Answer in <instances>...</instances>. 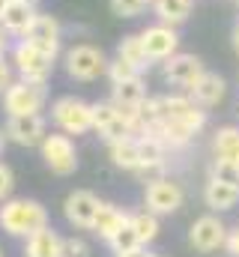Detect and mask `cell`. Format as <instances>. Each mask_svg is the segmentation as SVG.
I'll return each mask as SVG.
<instances>
[{
  "mask_svg": "<svg viewBox=\"0 0 239 257\" xmlns=\"http://www.w3.org/2000/svg\"><path fill=\"white\" fill-rule=\"evenodd\" d=\"M129 221H132L129 212H123V209L114 206V203H102V206H99V215H96V221H93V233H96L99 239L111 242Z\"/></svg>",
  "mask_w": 239,
  "mask_h": 257,
  "instance_id": "obj_18",
  "label": "cell"
},
{
  "mask_svg": "<svg viewBox=\"0 0 239 257\" xmlns=\"http://www.w3.org/2000/svg\"><path fill=\"white\" fill-rule=\"evenodd\" d=\"M66 72L75 81H96L99 75L108 72V57L96 45H87V42L72 45L66 51Z\"/></svg>",
  "mask_w": 239,
  "mask_h": 257,
  "instance_id": "obj_4",
  "label": "cell"
},
{
  "mask_svg": "<svg viewBox=\"0 0 239 257\" xmlns=\"http://www.w3.org/2000/svg\"><path fill=\"white\" fill-rule=\"evenodd\" d=\"M147 135H156L168 150H182V147H188V144H191V138H194L197 132H194V128H188L185 123H179V120H159V123L150 128Z\"/></svg>",
  "mask_w": 239,
  "mask_h": 257,
  "instance_id": "obj_20",
  "label": "cell"
},
{
  "mask_svg": "<svg viewBox=\"0 0 239 257\" xmlns=\"http://www.w3.org/2000/svg\"><path fill=\"white\" fill-rule=\"evenodd\" d=\"M141 39H144V48H147V54H150V60L153 63H165L168 57H174L179 48V33L177 27H171V24H150V27H144L141 30Z\"/></svg>",
  "mask_w": 239,
  "mask_h": 257,
  "instance_id": "obj_10",
  "label": "cell"
},
{
  "mask_svg": "<svg viewBox=\"0 0 239 257\" xmlns=\"http://www.w3.org/2000/svg\"><path fill=\"white\" fill-rule=\"evenodd\" d=\"M27 257H60L63 254V239L51 227H39L36 233L27 236V248H24Z\"/></svg>",
  "mask_w": 239,
  "mask_h": 257,
  "instance_id": "obj_22",
  "label": "cell"
},
{
  "mask_svg": "<svg viewBox=\"0 0 239 257\" xmlns=\"http://www.w3.org/2000/svg\"><path fill=\"white\" fill-rule=\"evenodd\" d=\"M203 60L197 54H188V51H177L174 57H168L162 63V78L171 84V87H179V90H191L200 78H203Z\"/></svg>",
  "mask_w": 239,
  "mask_h": 257,
  "instance_id": "obj_8",
  "label": "cell"
},
{
  "mask_svg": "<svg viewBox=\"0 0 239 257\" xmlns=\"http://www.w3.org/2000/svg\"><path fill=\"white\" fill-rule=\"evenodd\" d=\"M33 18H36L33 0H9V6H6V12H3V18H0V27H3L9 36H21V33L30 27Z\"/></svg>",
  "mask_w": 239,
  "mask_h": 257,
  "instance_id": "obj_19",
  "label": "cell"
},
{
  "mask_svg": "<svg viewBox=\"0 0 239 257\" xmlns=\"http://www.w3.org/2000/svg\"><path fill=\"white\" fill-rule=\"evenodd\" d=\"M60 257H90V245L84 239H63V254Z\"/></svg>",
  "mask_w": 239,
  "mask_h": 257,
  "instance_id": "obj_33",
  "label": "cell"
},
{
  "mask_svg": "<svg viewBox=\"0 0 239 257\" xmlns=\"http://www.w3.org/2000/svg\"><path fill=\"white\" fill-rule=\"evenodd\" d=\"M51 120L66 135H87L93 128V105L78 96H63L51 105Z\"/></svg>",
  "mask_w": 239,
  "mask_h": 257,
  "instance_id": "obj_2",
  "label": "cell"
},
{
  "mask_svg": "<svg viewBox=\"0 0 239 257\" xmlns=\"http://www.w3.org/2000/svg\"><path fill=\"white\" fill-rule=\"evenodd\" d=\"M156 111H159V120H179L188 128L200 132L206 126V111L191 99V96H156Z\"/></svg>",
  "mask_w": 239,
  "mask_h": 257,
  "instance_id": "obj_5",
  "label": "cell"
},
{
  "mask_svg": "<svg viewBox=\"0 0 239 257\" xmlns=\"http://www.w3.org/2000/svg\"><path fill=\"white\" fill-rule=\"evenodd\" d=\"M42 147V159L45 165L51 168V174L57 177H69L75 168H78V150L72 144V138L66 132H51L45 135V141L39 144Z\"/></svg>",
  "mask_w": 239,
  "mask_h": 257,
  "instance_id": "obj_7",
  "label": "cell"
},
{
  "mask_svg": "<svg viewBox=\"0 0 239 257\" xmlns=\"http://www.w3.org/2000/svg\"><path fill=\"white\" fill-rule=\"evenodd\" d=\"M105 75L111 78V84H123V81L138 78V75H141V69H138V66H132L129 60H123V57H114V60H108V72H105Z\"/></svg>",
  "mask_w": 239,
  "mask_h": 257,
  "instance_id": "obj_30",
  "label": "cell"
},
{
  "mask_svg": "<svg viewBox=\"0 0 239 257\" xmlns=\"http://www.w3.org/2000/svg\"><path fill=\"white\" fill-rule=\"evenodd\" d=\"M224 239H227V227H224L215 215H200V218L191 224V230H188V242H191V248L200 251V254H209V251L221 248Z\"/></svg>",
  "mask_w": 239,
  "mask_h": 257,
  "instance_id": "obj_11",
  "label": "cell"
},
{
  "mask_svg": "<svg viewBox=\"0 0 239 257\" xmlns=\"http://www.w3.org/2000/svg\"><path fill=\"white\" fill-rule=\"evenodd\" d=\"M12 84V69H9V63L3 60V54H0V90H6Z\"/></svg>",
  "mask_w": 239,
  "mask_h": 257,
  "instance_id": "obj_36",
  "label": "cell"
},
{
  "mask_svg": "<svg viewBox=\"0 0 239 257\" xmlns=\"http://www.w3.org/2000/svg\"><path fill=\"white\" fill-rule=\"evenodd\" d=\"M0 257H3V251H0Z\"/></svg>",
  "mask_w": 239,
  "mask_h": 257,
  "instance_id": "obj_43",
  "label": "cell"
},
{
  "mask_svg": "<svg viewBox=\"0 0 239 257\" xmlns=\"http://www.w3.org/2000/svg\"><path fill=\"white\" fill-rule=\"evenodd\" d=\"M117 57L129 60L132 66H138L141 72H147V69L153 66L150 54H147V48H144V39H141V33H129V36H123V39H120Z\"/></svg>",
  "mask_w": 239,
  "mask_h": 257,
  "instance_id": "obj_25",
  "label": "cell"
},
{
  "mask_svg": "<svg viewBox=\"0 0 239 257\" xmlns=\"http://www.w3.org/2000/svg\"><path fill=\"white\" fill-rule=\"evenodd\" d=\"M12 186H15V177L6 165H0V200H6L12 194Z\"/></svg>",
  "mask_w": 239,
  "mask_h": 257,
  "instance_id": "obj_34",
  "label": "cell"
},
{
  "mask_svg": "<svg viewBox=\"0 0 239 257\" xmlns=\"http://www.w3.org/2000/svg\"><path fill=\"white\" fill-rule=\"evenodd\" d=\"M224 248H227V254H230V257H239V227H236V230H227Z\"/></svg>",
  "mask_w": 239,
  "mask_h": 257,
  "instance_id": "obj_35",
  "label": "cell"
},
{
  "mask_svg": "<svg viewBox=\"0 0 239 257\" xmlns=\"http://www.w3.org/2000/svg\"><path fill=\"white\" fill-rule=\"evenodd\" d=\"M45 135H48V126L42 114H18V117H9L6 123V138L18 147H39Z\"/></svg>",
  "mask_w": 239,
  "mask_h": 257,
  "instance_id": "obj_12",
  "label": "cell"
},
{
  "mask_svg": "<svg viewBox=\"0 0 239 257\" xmlns=\"http://www.w3.org/2000/svg\"><path fill=\"white\" fill-rule=\"evenodd\" d=\"M188 96H191L200 108H215V105L224 102V96H227V81H224V75H218V72H203V78L188 90Z\"/></svg>",
  "mask_w": 239,
  "mask_h": 257,
  "instance_id": "obj_16",
  "label": "cell"
},
{
  "mask_svg": "<svg viewBox=\"0 0 239 257\" xmlns=\"http://www.w3.org/2000/svg\"><path fill=\"white\" fill-rule=\"evenodd\" d=\"M108 153H111V162H114L117 168L132 171V174H138V171H141V153H138V138H135V135H129V138H123V141L108 144Z\"/></svg>",
  "mask_w": 239,
  "mask_h": 257,
  "instance_id": "obj_23",
  "label": "cell"
},
{
  "mask_svg": "<svg viewBox=\"0 0 239 257\" xmlns=\"http://www.w3.org/2000/svg\"><path fill=\"white\" fill-rule=\"evenodd\" d=\"M99 206H102V200H99L96 194L87 192V189H78V192H72L66 197L63 212H66V218H69V224L84 227V230H93V221H96V215H99Z\"/></svg>",
  "mask_w": 239,
  "mask_h": 257,
  "instance_id": "obj_14",
  "label": "cell"
},
{
  "mask_svg": "<svg viewBox=\"0 0 239 257\" xmlns=\"http://www.w3.org/2000/svg\"><path fill=\"white\" fill-rule=\"evenodd\" d=\"M93 128L99 132V138L105 144H114V141H123L132 135V128L123 120V114L117 111L114 102H96L93 105Z\"/></svg>",
  "mask_w": 239,
  "mask_h": 257,
  "instance_id": "obj_13",
  "label": "cell"
},
{
  "mask_svg": "<svg viewBox=\"0 0 239 257\" xmlns=\"http://www.w3.org/2000/svg\"><path fill=\"white\" fill-rule=\"evenodd\" d=\"M6 6H9V0H0V18H3V12H6Z\"/></svg>",
  "mask_w": 239,
  "mask_h": 257,
  "instance_id": "obj_41",
  "label": "cell"
},
{
  "mask_svg": "<svg viewBox=\"0 0 239 257\" xmlns=\"http://www.w3.org/2000/svg\"><path fill=\"white\" fill-rule=\"evenodd\" d=\"M150 3H153V0H111V9H114V15H120V18H135V15H141Z\"/></svg>",
  "mask_w": 239,
  "mask_h": 257,
  "instance_id": "obj_32",
  "label": "cell"
},
{
  "mask_svg": "<svg viewBox=\"0 0 239 257\" xmlns=\"http://www.w3.org/2000/svg\"><path fill=\"white\" fill-rule=\"evenodd\" d=\"M153 9H156L162 24L177 27L182 21H188V15L194 9V0H153Z\"/></svg>",
  "mask_w": 239,
  "mask_h": 257,
  "instance_id": "obj_26",
  "label": "cell"
},
{
  "mask_svg": "<svg viewBox=\"0 0 239 257\" xmlns=\"http://www.w3.org/2000/svg\"><path fill=\"white\" fill-rule=\"evenodd\" d=\"M21 39H27L30 45L42 48L45 54L57 57V51H60V21L54 15H39V12H36V18H33L30 27L21 33Z\"/></svg>",
  "mask_w": 239,
  "mask_h": 257,
  "instance_id": "obj_15",
  "label": "cell"
},
{
  "mask_svg": "<svg viewBox=\"0 0 239 257\" xmlns=\"http://www.w3.org/2000/svg\"><path fill=\"white\" fill-rule=\"evenodd\" d=\"M12 63L21 72L24 81H42L45 84L48 75H51V69H54V57L45 54L42 48L30 45L27 39H18L15 48H12Z\"/></svg>",
  "mask_w": 239,
  "mask_h": 257,
  "instance_id": "obj_6",
  "label": "cell"
},
{
  "mask_svg": "<svg viewBox=\"0 0 239 257\" xmlns=\"http://www.w3.org/2000/svg\"><path fill=\"white\" fill-rule=\"evenodd\" d=\"M117 257H153V254H147V251H144V245H138V248H132V251H123V254H117Z\"/></svg>",
  "mask_w": 239,
  "mask_h": 257,
  "instance_id": "obj_37",
  "label": "cell"
},
{
  "mask_svg": "<svg viewBox=\"0 0 239 257\" xmlns=\"http://www.w3.org/2000/svg\"><path fill=\"white\" fill-rule=\"evenodd\" d=\"M138 245H141V239H138V233H135V227H132V224H126L117 236L111 239V248H114V254L132 251V248H138Z\"/></svg>",
  "mask_w": 239,
  "mask_h": 257,
  "instance_id": "obj_31",
  "label": "cell"
},
{
  "mask_svg": "<svg viewBox=\"0 0 239 257\" xmlns=\"http://www.w3.org/2000/svg\"><path fill=\"white\" fill-rule=\"evenodd\" d=\"M236 3H239V0H236Z\"/></svg>",
  "mask_w": 239,
  "mask_h": 257,
  "instance_id": "obj_44",
  "label": "cell"
},
{
  "mask_svg": "<svg viewBox=\"0 0 239 257\" xmlns=\"http://www.w3.org/2000/svg\"><path fill=\"white\" fill-rule=\"evenodd\" d=\"M0 227L9 236H30L39 227H48V209L39 200H27V197L3 200V206H0Z\"/></svg>",
  "mask_w": 239,
  "mask_h": 257,
  "instance_id": "obj_1",
  "label": "cell"
},
{
  "mask_svg": "<svg viewBox=\"0 0 239 257\" xmlns=\"http://www.w3.org/2000/svg\"><path fill=\"white\" fill-rule=\"evenodd\" d=\"M144 203L150 212L156 215H168V212H177L182 206V189L171 177H156V180H147V189H144Z\"/></svg>",
  "mask_w": 239,
  "mask_h": 257,
  "instance_id": "obj_9",
  "label": "cell"
},
{
  "mask_svg": "<svg viewBox=\"0 0 239 257\" xmlns=\"http://www.w3.org/2000/svg\"><path fill=\"white\" fill-rule=\"evenodd\" d=\"M153 257H162V254H153Z\"/></svg>",
  "mask_w": 239,
  "mask_h": 257,
  "instance_id": "obj_42",
  "label": "cell"
},
{
  "mask_svg": "<svg viewBox=\"0 0 239 257\" xmlns=\"http://www.w3.org/2000/svg\"><path fill=\"white\" fill-rule=\"evenodd\" d=\"M203 200H206V206L215 209V212L233 209L239 203V186H230V183H221V180H212V177H209V183H206V189H203Z\"/></svg>",
  "mask_w": 239,
  "mask_h": 257,
  "instance_id": "obj_21",
  "label": "cell"
},
{
  "mask_svg": "<svg viewBox=\"0 0 239 257\" xmlns=\"http://www.w3.org/2000/svg\"><path fill=\"white\" fill-rule=\"evenodd\" d=\"M138 153H141V171L144 177L150 174H159L165 168V159H168V147L156 138V135H138Z\"/></svg>",
  "mask_w": 239,
  "mask_h": 257,
  "instance_id": "obj_17",
  "label": "cell"
},
{
  "mask_svg": "<svg viewBox=\"0 0 239 257\" xmlns=\"http://www.w3.org/2000/svg\"><path fill=\"white\" fill-rule=\"evenodd\" d=\"M144 99H147V84H144L141 75L132 78V81L114 84V90H111V102H114L117 108H141Z\"/></svg>",
  "mask_w": 239,
  "mask_h": 257,
  "instance_id": "obj_24",
  "label": "cell"
},
{
  "mask_svg": "<svg viewBox=\"0 0 239 257\" xmlns=\"http://www.w3.org/2000/svg\"><path fill=\"white\" fill-rule=\"evenodd\" d=\"M212 150L218 159H233L239 162V126H221L212 138Z\"/></svg>",
  "mask_w": 239,
  "mask_h": 257,
  "instance_id": "obj_27",
  "label": "cell"
},
{
  "mask_svg": "<svg viewBox=\"0 0 239 257\" xmlns=\"http://www.w3.org/2000/svg\"><path fill=\"white\" fill-rule=\"evenodd\" d=\"M6 141H9V138H6V128H0V153H3V147H6Z\"/></svg>",
  "mask_w": 239,
  "mask_h": 257,
  "instance_id": "obj_40",
  "label": "cell"
},
{
  "mask_svg": "<svg viewBox=\"0 0 239 257\" xmlns=\"http://www.w3.org/2000/svg\"><path fill=\"white\" fill-rule=\"evenodd\" d=\"M129 224L135 227L141 245H147V242H153V239L159 236V218H156V212H150V209H147V212H135Z\"/></svg>",
  "mask_w": 239,
  "mask_h": 257,
  "instance_id": "obj_28",
  "label": "cell"
},
{
  "mask_svg": "<svg viewBox=\"0 0 239 257\" xmlns=\"http://www.w3.org/2000/svg\"><path fill=\"white\" fill-rule=\"evenodd\" d=\"M6 36H9V33H6V30H0V54L6 51Z\"/></svg>",
  "mask_w": 239,
  "mask_h": 257,
  "instance_id": "obj_39",
  "label": "cell"
},
{
  "mask_svg": "<svg viewBox=\"0 0 239 257\" xmlns=\"http://www.w3.org/2000/svg\"><path fill=\"white\" fill-rule=\"evenodd\" d=\"M209 177L212 180H221V183H230V186H239V162H233V159H218L215 156V162L209 168Z\"/></svg>",
  "mask_w": 239,
  "mask_h": 257,
  "instance_id": "obj_29",
  "label": "cell"
},
{
  "mask_svg": "<svg viewBox=\"0 0 239 257\" xmlns=\"http://www.w3.org/2000/svg\"><path fill=\"white\" fill-rule=\"evenodd\" d=\"M48 99V90L42 81H18V84H9L3 90V108L9 117H18V114H39L42 105Z\"/></svg>",
  "mask_w": 239,
  "mask_h": 257,
  "instance_id": "obj_3",
  "label": "cell"
},
{
  "mask_svg": "<svg viewBox=\"0 0 239 257\" xmlns=\"http://www.w3.org/2000/svg\"><path fill=\"white\" fill-rule=\"evenodd\" d=\"M233 48H236V54H239V21H236V27H233Z\"/></svg>",
  "mask_w": 239,
  "mask_h": 257,
  "instance_id": "obj_38",
  "label": "cell"
}]
</instances>
